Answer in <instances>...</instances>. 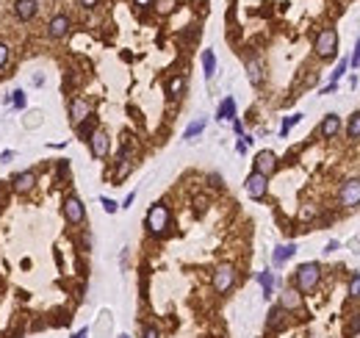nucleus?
Wrapping results in <instances>:
<instances>
[{"mask_svg": "<svg viewBox=\"0 0 360 338\" xmlns=\"http://www.w3.org/2000/svg\"><path fill=\"white\" fill-rule=\"evenodd\" d=\"M319 278H321V266L319 263H302L300 269H297V291H302V294H308V291H313V288L319 286Z\"/></svg>", "mask_w": 360, "mask_h": 338, "instance_id": "nucleus-1", "label": "nucleus"}, {"mask_svg": "<svg viewBox=\"0 0 360 338\" xmlns=\"http://www.w3.org/2000/svg\"><path fill=\"white\" fill-rule=\"evenodd\" d=\"M166 227H169V208L161 205V202H155L153 208L147 211V230L153 236H161Z\"/></svg>", "mask_w": 360, "mask_h": 338, "instance_id": "nucleus-2", "label": "nucleus"}, {"mask_svg": "<svg viewBox=\"0 0 360 338\" xmlns=\"http://www.w3.org/2000/svg\"><path fill=\"white\" fill-rule=\"evenodd\" d=\"M335 47H338V34H335L333 28H324V31L316 36V56L319 59H333Z\"/></svg>", "mask_w": 360, "mask_h": 338, "instance_id": "nucleus-3", "label": "nucleus"}, {"mask_svg": "<svg viewBox=\"0 0 360 338\" xmlns=\"http://www.w3.org/2000/svg\"><path fill=\"white\" fill-rule=\"evenodd\" d=\"M338 199H341L343 208H355V205H360V180H358V178H349V180H343Z\"/></svg>", "mask_w": 360, "mask_h": 338, "instance_id": "nucleus-4", "label": "nucleus"}, {"mask_svg": "<svg viewBox=\"0 0 360 338\" xmlns=\"http://www.w3.org/2000/svg\"><path fill=\"white\" fill-rule=\"evenodd\" d=\"M64 219H67L69 225H80L86 219V208H83V202H80V197L69 194V197L64 199Z\"/></svg>", "mask_w": 360, "mask_h": 338, "instance_id": "nucleus-5", "label": "nucleus"}, {"mask_svg": "<svg viewBox=\"0 0 360 338\" xmlns=\"http://www.w3.org/2000/svg\"><path fill=\"white\" fill-rule=\"evenodd\" d=\"M233 283H236V269H233L230 263H222V266L214 272V288L219 294H224V291L233 288Z\"/></svg>", "mask_w": 360, "mask_h": 338, "instance_id": "nucleus-6", "label": "nucleus"}, {"mask_svg": "<svg viewBox=\"0 0 360 338\" xmlns=\"http://www.w3.org/2000/svg\"><path fill=\"white\" fill-rule=\"evenodd\" d=\"M255 172L263 175V178H269L272 172H277V156L272 153V150H260L255 156Z\"/></svg>", "mask_w": 360, "mask_h": 338, "instance_id": "nucleus-7", "label": "nucleus"}, {"mask_svg": "<svg viewBox=\"0 0 360 338\" xmlns=\"http://www.w3.org/2000/svg\"><path fill=\"white\" fill-rule=\"evenodd\" d=\"M244 189H247V194H249L252 199H263V197H266V189H269V178L252 172V175L247 178V183H244Z\"/></svg>", "mask_w": 360, "mask_h": 338, "instance_id": "nucleus-8", "label": "nucleus"}, {"mask_svg": "<svg viewBox=\"0 0 360 338\" xmlns=\"http://www.w3.org/2000/svg\"><path fill=\"white\" fill-rule=\"evenodd\" d=\"M89 147H92V156L95 158H105L108 150H111V141H108V133L105 130H95L89 136Z\"/></svg>", "mask_w": 360, "mask_h": 338, "instance_id": "nucleus-9", "label": "nucleus"}, {"mask_svg": "<svg viewBox=\"0 0 360 338\" xmlns=\"http://www.w3.org/2000/svg\"><path fill=\"white\" fill-rule=\"evenodd\" d=\"M69 117H72L75 125H80V122H86L92 117V108H89V103H86L83 97H75V100L69 103Z\"/></svg>", "mask_w": 360, "mask_h": 338, "instance_id": "nucleus-10", "label": "nucleus"}, {"mask_svg": "<svg viewBox=\"0 0 360 338\" xmlns=\"http://www.w3.org/2000/svg\"><path fill=\"white\" fill-rule=\"evenodd\" d=\"M47 34H50L53 39H64V36L69 34V17L67 14H56V17L47 22Z\"/></svg>", "mask_w": 360, "mask_h": 338, "instance_id": "nucleus-11", "label": "nucleus"}, {"mask_svg": "<svg viewBox=\"0 0 360 338\" xmlns=\"http://www.w3.org/2000/svg\"><path fill=\"white\" fill-rule=\"evenodd\" d=\"M11 183H14V191H17V194H25V191H31V189L36 186V172H34V169H28V172H20Z\"/></svg>", "mask_w": 360, "mask_h": 338, "instance_id": "nucleus-12", "label": "nucleus"}, {"mask_svg": "<svg viewBox=\"0 0 360 338\" xmlns=\"http://www.w3.org/2000/svg\"><path fill=\"white\" fill-rule=\"evenodd\" d=\"M300 305H302L300 291H297V288H285L283 297H280V308H283V311H297Z\"/></svg>", "mask_w": 360, "mask_h": 338, "instance_id": "nucleus-13", "label": "nucleus"}, {"mask_svg": "<svg viewBox=\"0 0 360 338\" xmlns=\"http://www.w3.org/2000/svg\"><path fill=\"white\" fill-rule=\"evenodd\" d=\"M36 0H17L14 3V14H17L20 20H34L36 17Z\"/></svg>", "mask_w": 360, "mask_h": 338, "instance_id": "nucleus-14", "label": "nucleus"}, {"mask_svg": "<svg viewBox=\"0 0 360 338\" xmlns=\"http://www.w3.org/2000/svg\"><path fill=\"white\" fill-rule=\"evenodd\" d=\"M341 130V119L335 117V114H330V117H324V122H321V128H319V133L324 136V139H333L335 133Z\"/></svg>", "mask_w": 360, "mask_h": 338, "instance_id": "nucleus-15", "label": "nucleus"}, {"mask_svg": "<svg viewBox=\"0 0 360 338\" xmlns=\"http://www.w3.org/2000/svg\"><path fill=\"white\" fill-rule=\"evenodd\" d=\"M294 252H297V244H280V247L275 250V255H272L275 266H283L288 258H294Z\"/></svg>", "mask_w": 360, "mask_h": 338, "instance_id": "nucleus-16", "label": "nucleus"}, {"mask_svg": "<svg viewBox=\"0 0 360 338\" xmlns=\"http://www.w3.org/2000/svg\"><path fill=\"white\" fill-rule=\"evenodd\" d=\"M236 117V100L233 97H224L222 105H219V111H216V119H233Z\"/></svg>", "mask_w": 360, "mask_h": 338, "instance_id": "nucleus-17", "label": "nucleus"}, {"mask_svg": "<svg viewBox=\"0 0 360 338\" xmlns=\"http://www.w3.org/2000/svg\"><path fill=\"white\" fill-rule=\"evenodd\" d=\"M283 319H285V311L277 305V308H272L269 311V319H266V327L269 330H277V327H283Z\"/></svg>", "mask_w": 360, "mask_h": 338, "instance_id": "nucleus-18", "label": "nucleus"}, {"mask_svg": "<svg viewBox=\"0 0 360 338\" xmlns=\"http://www.w3.org/2000/svg\"><path fill=\"white\" fill-rule=\"evenodd\" d=\"M202 70H205V78L208 80L216 75V56H214V50H205V53H202Z\"/></svg>", "mask_w": 360, "mask_h": 338, "instance_id": "nucleus-19", "label": "nucleus"}, {"mask_svg": "<svg viewBox=\"0 0 360 338\" xmlns=\"http://www.w3.org/2000/svg\"><path fill=\"white\" fill-rule=\"evenodd\" d=\"M247 75H249V83H255V86L263 80V70H260V64H258L255 59L247 61Z\"/></svg>", "mask_w": 360, "mask_h": 338, "instance_id": "nucleus-20", "label": "nucleus"}, {"mask_svg": "<svg viewBox=\"0 0 360 338\" xmlns=\"http://www.w3.org/2000/svg\"><path fill=\"white\" fill-rule=\"evenodd\" d=\"M183 89H186V78H183V75H178V78H172L169 83H166L169 97H180V95H183Z\"/></svg>", "mask_w": 360, "mask_h": 338, "instance_id": "nucleus-21", "label": "nucleus"}, {"mask_svg": "<svg viewBox=\"0 0 360 338\" xmlns=\"http://www.w3.org/2000/svg\"><path fill=\"white\" fill-rule=\"evenodd\" d=\"M346 136H349V139H358V136H360V111L352 114L349 125H346Z\"/></svg>", "mask_w": 360, "mask_h": 338, "instance_id": "nucleus-22", "label": "nucleus"}, {"mask_svg": "<svg viewBox=\"0 0 360 338\" xmlns=\"http://www.w3.org/2000/svg\"><path fill=\"white\" fill-rule=\"evenodd\" d=\"M258 283H260V288H263V297L272 294V286H275V278H272V272H260V275H258Z\"/></svg>", "mask_w": 360, "mask_h": 338, "instance_id": "nucleus-23", "label": "nucleus"}, {"mask_svg": "<svg viewBox=\"0 0 360 338\" xmlns=\"http://www.w3.org/2000/svg\"><path fill=\"white\" fill-rule=\"evenodd\" d=\"M202 128H205V119H194L189 128H186V133H183V136H186V139H194V136H200V133H202Z\"/></svg>", "mask_w": 360, "mask_h": 338, "instance_id": "nucleus-24", "label": "nucleus"}, {"mask_svg": "<svg viewBox=\"0 0 360 338\" xmlns=\"http://www.w3.org/2000/svg\"><path fill=\"white\" fill-rule=\"evenodd\" d=\"M300 119H302V114H291V117H288V119L283 122V128H280V136H288V130H291Z\"/></svg>", "mask_w": 360, "mask_h": 338, "instance_id": "nucleus-25", "label": "nucleus"}, {"mask_svg": "<svg viewBox=\"0 0 360 338\" xmlns=\"http://www.w3.org/2000/svg\"><path fill=\"white\" fill-rule=\"evenodd\" d=\"M78 128V136H83L86 141H89V136H92V133H95V128H92V122L86 119V122H80V125H75Z\"/></svg>", "mask_w": 360, "mask_h": 338, "instance_id": "nucleus-26", "label": "nucleus"}, {"mask_svg": "<svg viewBox=\"0 0 360 338\" xmlns=\"http://www.w3.org/2000/svg\"><path fill=\"white\" fill-rule=\"evenodd\" d=\"M346 67H349V61H338V67H335V72H333V80H330V83H338V78H341L343 72H346Z\"/></svg>", "mask_w": 360, "mask_h": 338, "instance_id": "nucleus-27", "label": "nucleus"}, {"mask_svg": "<svg viewBox=\"0 0 360 338\" xmlns=\"http://www.w3.org/2000/svg\"><path fill=\"white\" fill-rule=\"evenodd\" d=\"M141 338H161V330H158V327H153V324H147V327H144V333H141Z\"/></svg>", "mask_w": 360, "mask_h": 338, "instance_id": "nucleus-28", "label": "nucleus"}, {"mask_svg": "<svg viewBox=\"0 0 360 338\" xmlns=\"http://www.w3.org/2000/svg\"><path fill=\"white\" fill-rule=\"evenodd\" d=\"M172 9H175V0H158V11L161 14H169Z\"/></svg>", "mask_w": 360, "mask_h": 338, "instance_id": "nucleus-29", "label": "nucleus"}, {"mask_svg": "<svg viewBox=\"0 0 360 338\" xmlns=\"http://www.w3.org/2000/svg\"><path fill=\"white\" fill-rule=\"evenodd\" d=\"M6 64H9V47H6V44L0 42V70H3Z\"/></svg>", "mask_w": 360, "mask_h": 338, "instance_id": "nucleus-30", "label": "nucleus"}, {"mask_svg": "<svg viewBox=\"0 0 360 338\" xmlns=\"http://www.w3.org/2000/svg\"><path fill=\"white\" fill-rule=\"evenodd\" d=\"M349 294H352V297H360V278H352V283H349Z\"/></svg>", "mask_w": 360, "mask_h": 338, "instance_id": "nucleus-31", "label": "nucleus"}, {"mask_svg": "<svg viewBox=\"0 0 360 338\" xmlns=\"http://www.w3.org/2000/svg\"><path fill=\"white\" fill-rule=\"evenodd\" d=\"M103 208L108 211V214H117V208H120V205H117V202H114V199H108V197H103Z\"/></svg>", "mask_w": 360, "mask_h": 338, "instance_id": "nucleus-32", "label": "nucleus"}, {"mask_svg": "<svg viewBox=\"0 0 360 338\" xmlns=\"http://www.w3.org/2000/svg\"><path fill=\"white\" fill-rule=\"evenodd\" d=\"M349 64L352 67H360V39H358V44H355V56H352Z\"/></svg>", "mask_w": 360, "mask_h": 338, "instance_id": "nucleus-33", "label": "nucleus"}, {"mask_svg": "<svg viewBox=\"0 0 360 338\" xmlns=\"http://www.w3.org/2000/svg\"><path fill=\"white\" fill-rule=\"evenodd\" d=\"M14 105H17V108H22V105H25V95H22V92H14Z\"/></svg>", "mask_w": 360, "mask_h": 338, "instance_id": "nucleus-34", "label": "nucleus"}, {"mask_svg": "<svg viewBox=\"0 0 360 338\" xmlns=\"http://www.w3.org/2000/svg\"><path fill=\"white\" fill-rule=\"evenodd\" d=\"M349 330L352 333H360V316H355V319L349 321Z\"/></svg>", "mask_w": 360, "mask_h": 338, "instance_id": "nucleus-35", "label": "nucleus"}, {"mask_svg": "<svg viewBox=\"0 0 360 338\" xmlns=\"http://www.w3.org/2000/svg\"><path fill=\"white\" fill-rule=\"evenodd\" d=\"M78 6H83V9H95L97 0H78Z\"/></svg>", "mask_w": 360, "mask_h": 338, "instance_id": "nucleus-36", "label": "nucleus"}, {"mask_svg": "<svg viewBox=\"0 0 360 338\" xmlns=\"http://www.w3.org/2000/svg\"><path fill=\"white\" fill-rule=\"evenodd\" d=\"M194 205H197V211H205L208 199H205V197H197V199H194Z\"/></svg>", "mask_w": 360, "mask_h": 338, "instance_id": "nucleus-37", "label": "nucleus"}, {"mask_svg": "<svg viewBox=\"0 0 360 338\" xmlns=\"http://www.w3.org/2000/svg\"><path fill=\"white\" fill-rule=\"evenodd\" d=\"M133 199H136V194H133V191H130L128 197H125V202H122V208H130V202H133Z\"/></svg>", "mask_w": 360, "mask_h": 338, "instance_id": "nucleus-38", "label": "nucleus"}, {"mask_svg": "<svg viewBox=\"0 0 360 338\" xmlns=\"http://www.w3.org/2000/svg\"><path fill=\"white\" fill-rule=\"evenodd\" d=\"M233 130H236V133H241V130H244V125H241L239 119H233Z\"/></svg>", "mask_w": 360, "mask_h": 338, "instance_id": "nucleus-39", "label": "nucleus"}, {"mask_svg": "<svg viewBox=\"0 0 360 338\" xmlns=\"http://www.w3.org/2000/svg\"><path fill=\"white\" fill-rule=\"evenodd\" d=\"M333 250H338V241H330V244L324 247V252H333Z\"/></svg>", "mask_w": 360, "mask_h": 338, "instance_id": "nucleus-40", "label": "nucleus"}, {"mask_svg": "<svg viewBox=\"0 0 360 338\" xmlns=\"http://www.w3.org/2000/svg\"><path fill=\"white\" fill-rule=\"evenodd\" d=\"M86 336H89V330L83 327V330H78V333H75V336H72V338H86Z\"/></svg>", "mask_w": 360, "mask_h": 338, "instance_id": "nucleus-41", "label": "nucleus"}, {"mask_svg": "<svg viewBox=\"0 0 360 338\" xmlns=\"http://www.w3.org/2000/svg\"><path fill=\"white\" fill-rule=\"evenodd\" d=\"M133 3H136V6H150L153 0H133Z\"/></svg>", "mask_w": 360, "mask_h": 338, "instance_id": "nucleus-42", "label": "nucleus"}, {"mask_svg": "<svg viewBox=\"0 0 360 338\" xmlns=\"http://www.w3.org/2000/svg\"><path fill=\"white\" fill-rule=\"evenodd\" d=\"M120 338H128V336H120Z\"/></svg>", "mask_w": 360, "mask_h": 338, "instance_id": "nucleus-43", "label": "nucleus"}]
</instances>
